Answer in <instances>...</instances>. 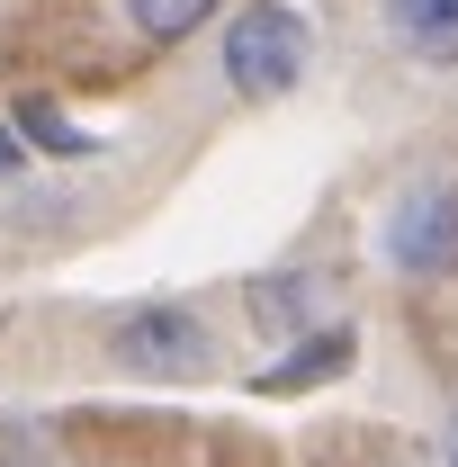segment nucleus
Here are the masks:
<instances>
[{
    "mask_svg": "<svg viewBox=\"0 0 458 467\" xmlns=\"http://www.w3.org/2000/svg\"><path fill=\"white\" fill-rule=\"evenodd\" d=\"M234 0H117V18L144 36V46H180V36H198V27H216Z\"/></svg>",
    "mask_w": 458,
    "mask_h": 467,
    "instance_id": "8",
    "label": "nucleus"
},
{
    "mask_svg": "<svg viewBox=\"0 0 458 467\" xmlns=\"http://www.w3.org/2000/svg\"><path fill=\"white\" fill-rule=\"evenodd\" d=\"M109 359L126 378H153V387H180V378H207L216 368V333L189 296H144L109 324Z\"/></svg>",
    "mask_w": 458,
    "mask_h": 467,
    "instance_id": "2",
    "label": "nucleus"
},
{
    "mask_svg": "<svg viewBox=\"0 0 458 467\" xmlns=\"http://www.w3.org/2000/svg\"><path fill=\"white\" fill-rule=\"evenodd\" d=\"M27 153H36V144L18 135V117L0 109V180H9V171H27Z\"/></svg>",
    "mask_w": 458,
    "mask_h": 467,
    "instance_id": "10",
    "label": "nucleus"
},
{
    "mask_svg": "<svg viewBox=\"0 0 458 467\" xmlns=\"http://www.w3.org/2000/svg\"><path fill=\"white\" fill-rule=\"evenodd\" d=\"M0 467H55L46 459V431L18 422V413H0Z\"/></svg>",
    "mask_w": 458,
    "mask_h": 467,
    "instance_id": "9",
    "label": "nucleus"
},
{
    "mask_svg": "<svg viewBox=\"0 0 458 467\" xmlns=\"http://www.w3.org/2000/svg\"><path fill=\"white\" fill-rule=\"evenodd\" d=\"M378 261L396 279H450L458 270V180H413L387 225H378Z\"/></svg>",
    "mask_w": 458,
    "mask_h": 467,
    "instance_id": "3",
    "label": "nucleus"
},
{
    "mask_svg": "<svg viewBox=\"0 0 458 467\" xmlns=\"http://www.w3.org/2000/svg\"><path fill=\"white\" fill-rule=\"evenodd\" d=\"M9 117H18V135H27L46 162H81V153H99V144H90V126H72V109L46 99V90H18V109H9Z\"/></svg>",
    "mask_w": 458,
    "mask_h": 467,
    "instance_id": "7",
    "label": "nucleus"
},
{
    "mask_svg": "<svg viewBox=\"0 0 458 467\" xmlns=\"http://www.w3.org/2000/svg\"><path fill=\"white\" fill-rule=\"evenodd\" d=\"M387 36H396L404 63L422 72H458V0H378Z\"/></svg>",
    "mask_w": 458,
    "mask_h": 467,
    "instance_id": "6",
    "label": "nucleus"
},
{
    "mask_svg": "<svg viewBox=\"0 0 458 467\" xmlns=\"http://www.w3.org/2000/svg\"><path fill=\"white\" fill-rule=\"evenodd\" d=\"M350 359H359V333L333 315V324H315V333L279 342V359H270V368H252V396H315V387L350 378Z\"/></svg>",
    "mask_w": 458,
    "mask_h": 467,
    "instance_id": "5",
    "label": "nucleus"
},
{
    "mask_svg": "<svg viewBox=\"0 0 458 467\" xmlns=\"http://www.w3.org/2000/svg\"><path fill=\"white\" fill-rule=\"evenodd\" d=\"M216 72H225V90L243 109L287 99V90L315 72V27H306V9H287V0H234L225 27H216Z\"/></svg>",
    "mask_w": 458,
    "mask_h": 467,
    "instance_id": "1",
    "label": "nucleus"
},
{
    "mask_svg": "<svg viewBox=\"0 0 458 467\" xmlns=\"http://www.w3.org/2000/svg\"><path fill=\"white\" fill-rule=\"evenodd\" d=\"M243 315H252V333L297 342V333L333 324V279L324 270H261V279H243Z\"/></svg>",
    "mask_w": 458,
    "mask_h": 467,
    "instance_id": "4",
    "label": "nucleus"
},
{
    "mask_svg": "<svg viewBox=\"0 0 458 467\" xmlns=\"http://www.w3.org/2000/svg\"><path fill=\"white\" fill-rule=\"evenodd\" d=\"M441 467H458V405H450V431H441Z\"/></svg>",
    "mask_w": 458,
    "mask_h": 467,
    "instance_id": "11",
    "label": "nucleus"
}]
</instances>
